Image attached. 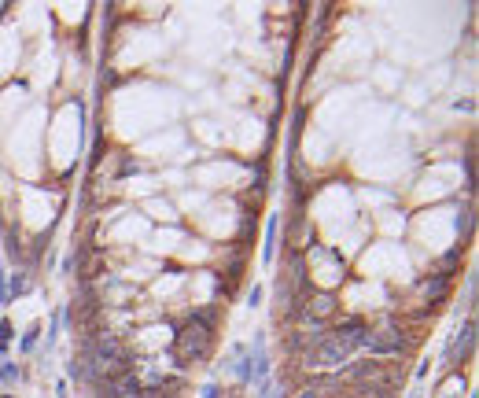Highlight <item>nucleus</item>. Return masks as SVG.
<instances>
[{
    "instance_id": "2",
    "label": "nucleus",
    "mask_w": 479,
    "mask_h": 398,
    "mask_svg": "<svg viewBox=\"0 0 479 398\" xmlns=\"http://www.w3.org/2000/svg\"><path fill=\"white\" fill-rule=\"evenodd\" d=\"M303 310L314 317V325H317V321H332V317H336V298H328V295H310V298L303 303Z\"/></svg>"
},
{
    "instance_id": "1",
    "label": "nucleus",
    "mask_w": 479,
    "mask_h": 398,
    "mask_svg": "<svg viewBox=\"0 0 479 398\" xmlns=\"http://www.w3.org/2000/svg\"><path fill=\"white\" fill-rule=\"evenodd\" d=\"M211 347H214V328H211V321H207L203 314H196L192 321L177 332L174 351H177L181 362H203V358L211 354Z\"/></svg>"
}]
</instances>
